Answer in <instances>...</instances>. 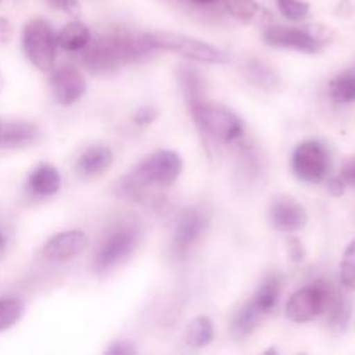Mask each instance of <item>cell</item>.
<instances>
[{
	"mask_svg": "<svg viewBox=\"0 0 355 355\" xmlns=\"http://www.w3.org/2000/svg\"><path fill=\"white\" fill-rule=\"evenodd\" d=\"M137 246V231L130 225H121V227L111 231L103 243L99 245L94 259V269L97 272L111 269L118 266L121 260L127 259Z\"/></svg>",
	"mask_w": 355,
	"mask_h": 355,
	"instance_id": "cell-7",
	"label": "cell"
},
{
	"mask_svg": "<svg viewBox=\"0 0 355 355\" xmlns=\"http://www.w3.org/2000/svg\"><path fill=\"white\" fill-rule=\"evenodd\" d=\"M159 111L155 106H142L141 110H137V113L134 114V123L135 125H151L153 121L158 120Z\"/></svg>",
	"mask_w": 355,
	"mask_h": 355,
	"instance_id": "cell-29",
	"label": "cell"
},
{
	"mask_svg": "<svg viewBox=\"0 0 355 355\" xmlns=\"http://www.w3.org/2000/svg\"><path fill=\"white\" fill-rule=\"evenodd\" d=\"M0 2H2V0H0Z\"/></svg>",
	"mask_w": 355,
	"mask_h": 355,
	"instance_id": "cell-37",
	"label": "cell"
},
{
	"mask_svg": "<svg viewBox=\"0 0 355 355\" xmlns=\"http://www.w3.org/2000/svg\"><path fill=\"white\" fill-rule=\"evenodd\" d=\"M345 182H343L342 177H333V179H329L328 182V191L331 196H343V193H345Z\"/></svg>",
	"mask_w": 355,
	"mask_h": 355,
	"instance_id": "cell-33",
	"label": "cell"
},
{
	"mask_svg": "<svg viewBox=\"0 0 355 355\" xmlns=\"http://www.w3.org/2000/svg\"><path fill=\"white\" fill-rule=\"evenodd\" d=\"M179 83L182 89L187 104L205 99L203 76L193 68H182L179 71Z\"/></svg>",
	"mask_w": 355,
	"mask_h": 355,
	"instance_id": "cell-23",
	"label": "cell"
},
{
	"mask_svg": "<svg viewBox=\"0 0 355 355\" xmlns=\"http://www.w3.org/2000/svg\"><path fill=\"white\" fill-rule=\"evenodd\" d=\"M340 177L343 179L345 186L354 187L355 189V156H350L342 166V172H340Z\"/></svg>",
	"mask_w": 355,
	"mask_h": 355,
	"instance_id": "cell-31",
	"label": "cell"
},
{
	"mask_svg": "<svg viewBox=\"0 0 355 355\" xmlns=\"http://www.w3.org/2000/svg\"><path fill=\"white\" fill-rule=\"evenodd\" d=\"M3 245H6V238H3V234L0 232V250L3 248Z\"/></svg>",
	"mask_w": 355,
	"mask_h": 355,
	"instance_id": "cell-36",
	"label": "cell"
},
{
	"mask_svg": "<svg viewBox=\"0 0 355 355\" xmlns=\"http://www.w3.org/2000/svg\"><path fill=\"white\" fill-rule=\"evenodd\" d=\"M326 311H329V329L335 335H340V333L345 331L350 322V318H352V309H350V304L347 302V298L336 293Z\"/></svg>",
	"mask_w": 355,
	"mask_h": 355,
	"instance_id": "cell-21",
	"label": "cell"
},
{
	"mask_svg": "<svg viewBox=\"0 0 355 355\" xmlns=\"http://www.w3.org/2000/svg\"><path fill=\"white\" fill-rule=\"evenodd\" d=\"M263 42L270 47L277 49H293L298 52L314 54L321 49V40L309 31L293 26H279V24H269L263 30Z\"/></svg>",
	"mask_w": 355,
	"mask_h": 355,
	"instance_id": "cell-8",
	"label": "cell"
},
{
	"mask_svg": "<svg viewBox=\"0 0 355 355\" xmlns=\"http://www.w3.org/2000/svg\"><path fill=\"white\" fill-rule=\"evenodd\" d=\"M281 298V277L277 274H270L260 283L255 295L250 300L260 309L263 315H270L276 312Z\"/></svg>",
	"mask_w": 355,
	"mask_h": 355,
	"instance_id": "cell-16",
	"label": "cell"
},
{
	"mask_svg": "<svg viewBox=\"0 0 355 355\" xmlns=\"http://www.w3.org/2000/svg\"><path fill=\"white\" fill-rule=\"evenodd\" d=\"M12 37V26H10L7 17H0V45H6Z\"/></svg>",
	"mask_w": 355,
	"mask_h": 355,
	"instance_id": "cell-34",
	"label": "cell"
},
{
	"mask_svg": "<svg viewBox=\"0 0 355 355\" xmlns=\"http://www.w3.org/2000/svg\"><path fill=\"white\" fill-rule=\"evenodd\" d=\"M340 281L349 290H355V239L347 246L340 263Z\"/></svg>",
	"mask_w": 355,
	"mask_h": 355,
	"instance_id": "cell-26",
	"label": "cell"
},
{
	"mask_svg": "<svg viewBox=\"0 0 355 355\" xmlns=\"http://www.w3.org/2000/svg\"><path fill=\"white\" fill-rule=\"evenodd\" d=\"M182 158L173 151H156L142 159L127 173L128 180L139 189L146 191L151 186L170 187L182 173Z\"/></svg>",
	"mask_w": 355,
	"mask_h": 355,
	"instance_id": "cell-2",
	"label": "cell"
},
{
	"mask_svg": "<svg viewBox=\"0 0 355 355\" xmlns=\"http://www.w3.org/2000/svg\"><path fill=\"white\" fill-rule=\"evenodd\" d=\"M276 3L288 21H304L311 10V6L304 0H276Z\"/></svg>",
	"mask_w": 355,
	"mask_h": 355,
	"instance_id": "cell-27",
	"label": "cell"
},
{
	"mask_svg": "<svg viewBox=\"0 0 355 355\" xmlns=\"http://www.w3.org/2000/svg\"><path fill=\"white\" fill-rule=\"evenodd\" d=\"M266 318V315L260 312V309L253 304L252 300L246 302L241 309L236 314L234 322H232V331H234L236 336H248L257 326L260 324V321Z\"/></svg>",
	"mask_w": 355,
	"mask_h": 355,
	"instance_id": "cell-20",
	"label": "cell"
},
{
	"mask_svg": "<svg viewBox=\"0 0 355 355\" xmlns=\"http://www.w3.org/2000/svg\"><path fill=\"white\" fill-rule=\"evenodd\" d=\"M26 189L40 198L55 194L61 189V175H59L58 168L52 165H40L38 168H35L28 177Z\"/></svg>",
	"mask_w": 355,
	"mask_h": 355,
	"instance_id": "cell-14",
	"label": "cell"
},
{
	"mask_svg": "<svg viewBox=\"0 0 355 355\" xmlns=\"http://www.w3.org/2000/svg\"><path fill=\"white\" fill-rule=\"evenodd\" d=\"M52 96L62 106H71L82 99L87 92V82L75 66H62L52 73L51 80Z\"/></svg>",
	"mask_w": 355,
	"mask_h": 355,
	"instance_id": "cell-9",
	"label": "cell"
},
{
	"mask_svg": "<svg viewBox=\"0 0 355 355\" xmlns=\"http://www.w3.org/2000/svg\"><path fill=\"white\" fill-rule=\"evenodd\" d=\"M23 49L31 64L40 71H51L55 61L58 37L51 23L45 19H31L23 30Z\"/></svg>",
	"mask_w": 355,
	"mask_h": 355,
	"instance_id": "cell-4",
	"label": "cell"
},
{
	"mask_svg": "<svg viewBox=\"0 0 355 355\" xmlns=\"http://www.w3.org/2000/svg\"><path fill=\"white\" fill-rule=\"evenodd\" d=\"M155 51H170L182 58L198 62H208V64H224L229 61V55L220 49L207 44V42L196 40V38L184 37L179 33L170 31H158V33H148Z\"/></svg>",
	"mask_w": 355,
	"mask_h": 355,
	"instance_id": "cell-3",
	"label": "cell"
},
{
	"mask_svg": "<svg viewBox=\"0 0 355 355\" xmlns=\"http://www.w3.org/2000/svg\"><path fill=\"white\" fill-rule=\"evenodd\" d=\"M208 225V215L203 208H191L184 211L173 232V252L184 257L198 241Z\"/></svg>",
	"mask_w": 355,
	"mask_h": 355,
	"instance_id": "cell-10",
	"label": "cell"
},
{
	"mask_svg": "<svg viewBox=\"0 0 355 355\" xmlns=\"http://www.w3.org/2000/svg\"><path fill=\"white\" fill-rule=\"evenodd\" d=\"M187 107H189V113L194 118L198 128L214 141L231 144V142L238 141L245 132L243 121L227 107L211 104L207 99L189 103Z\"/></svg>",
	"mask_w": 355,
	"mask_h": 355,
	"instance_id": "cell-1",
	"label": "cell"
},
{
	"mask_svg": "<svg viewBox=\"0 0 355 355\" xmlns=\"http://www.w3.org/2000/svg\"><path fill=\"white\" fill-rule=\"evenodd\" d=\"M52 9L62 10V12L69 14V16H78L80 14V3L78 0H45Z\"/></svg>",
	"mask_w": 355,
	"mask_h": 355,
	"instance_id": "cell-30",
	"label": "cell"
},
{
	"mask_svg": "<svg viewBox=\"0 0 355 355\" xmlns=\"http://www.w3.org/2000/svg\"><path fill=\"white\" fill-rule=\"evenodd\" d=\"M111 163H113V151L110 148H106V146H92V148L85 149L83 155L78 158L76 172H78V175L85 177V179H92V177L106 172Z\"/></svg>",
	"mask_w": 355,
	"mask_h": 355,
	"instance_id": "cell-13",
	"label": "cell"
},
{
	"mask_svg": "<svg viewBox=\"0 0 355 355\" xmlns=\"http://www.w3.org/2000/svg\"><path fill=\"white\" fill-rule=\"evenodd\" d=\"M24 311L23 302L17 298H2L0 300V333L12 328L21 319Z\"/></svg>",
	"mask_w": 355,
	"mask_h": 355,
	"instance_id": "cell-25",
	"label": "cell"
},
{
	"mask_svg": "<svg viewBox=\"0 0 355 355\" xmlns=\"http://www.w3.org/2000/svg\"><path fill=\"white\" fill-rule=\"evenodd\" d=\"M191 349H203L214 340V322L207 315H200L189 322L184 336Z\"/></svg>",
	"mask_w": 355,
	"mask_h": 355,
	"instance_id": "cell-19",
	"label": "cell"
},
{
	"mask_svg": "<svg viewBox=\"0 0 355 355\" xmlns=\"http://www.w3.org/2000/svg\"><path fill=\"white\" fill-rule=\"evenodd\" d=\"M295 175L309 184H319L326 179L331 166V156L319 141H305L297 146L291 158Z\"/></svg>",
	"mask_w": 355,
	"mask_h": 355,
	"instance_id": "cell-6",
	"label": "cell"
},
{
	"mask_svg": "<svg viewBox=\"0 0 355 355\" xmlns=\"http://www.w3.org/2000/svg\"><path fill=\"white\" fill-rule=\"evenodd\" d=\"M269 218L272 227L279 232L300 231L309 222L305 208L288 196H279L270 203Z\"/></svg>",
	"mask_w": 355,
	"mask_h": 355,
	"instance_id": "cell-11",
	"label": "cell"
},
{
	"mask_svg": "<svg viewBox=\"0 0 355 355\" xmlns=\"http://www.w3.org/2000/svg\"><path fill=\"white\" fill-rule=\"evenodd\" d=\"M286 253L291 262H302L305 259V248L302 239H298L297 236H290L286 241Z\"/></svg>",
	"mask_w": 355,
	"mask_h": 355,
	"instance_id": "cell-28",
	"label": "cell"
},
{
	"mask_svg": "<svg viewBox=\"0 0 355 355\" xmlns=\"http://www.w3.org/2000/svg\"><path fill=\"white\" fill-rule=\"evenodd\" d=\"M37 127L31 123H3L0 125V148L17 149L26 148L37 139Z\"/></svg>",
	"mask_w": 355,
	"mask_h": 355,
	"instance_id": "cell-15",
	"label": "cell"
},
{
	"mask_svg": "<svg viewBox=\"0 0 355 355\" xmlns=\"http://www.w3.org/2000/svg\"><path fill=\"white\" fill-rule=\"evenodd\" d=\"M245 75L248 78V82H252L259 89L274 90L279 85V76H277V73L263 61H259V59H252V61L246 62Z\"/></svg>",
	"mask_w": 355,
	"mask_h": 355,
	"instance_id": "cell-18",
	"label": "cell"
},
{
	"mask_svg": "<svg viewBox=\"0 0 355 355\" xmlns=\"http://www.w3.org/2000/svg\"><path fill=\"white\" fill-rule=\"evenodd\" d=\"M222 2L234 19L245 24L255 21L263 12V7H260L255 0H222Z\"/></svg>",
	"mask_w": 355,
	"mask_h": 355,
	"instance_id": "cell-24",
	"label": "cell"
},
{
	"mask_svg": "<svg viewBox=\"0 0 355 355\" xmlns=\"http://www.w3.org/2000/svg\"><path fill=\"white\" fill-rule=\"evenodd\" d=\"M189 2L200 3V6H214V3L220 2V0H189Z\"/></svg>",
	"mask_w": 355,
	"mask_h": 355,
	"instance_id": "cell-35",
	"label": "cell"
},
{
	"mask_svg": "<svg viewBox=\"0 0 355 355\" xmlns=\"http://www.w3.org/2000/svg\"><path fill=\"white\" fill-rule=\"evenodd\" d=\"M87 245H89V238L85 232L73 229V231L59 232L54 238L49 239L44 245L42 255L47 260L62 262V260H69L80 255L87 248Z\"/></svg>",
	"mask_w": 355,
	"mask_h": 355,
	"instance_id": "cell-12",
	"label": "cell"
},
{
	"mask_svg": "<svg viewBox=\"0 0 355 355\" xmlns=\"http://www.w3.org/2000/svg\"><path fill=\"white\" fill-rule=\"evenodd\" d=\"M335 295L336 291L326 281H318L311 286L300 288L288 300L286 318L298 324L314 321L328 309Z\"/></svg>",
	"mask_w": 355,
	"mask_h": 355,
	"instance_id": "cell-5",
	"label": "cell"
},
{
	"mask_svg": "<svg viewBox=\"0 0 355 355\" xmlns=\"http://www.w3.org/2000/svg\"><path fill=\"white\" fill-rule=\"evenodd\" d=\"M329 94L336 104H350L355 101V71H343L329 83Z\"/></svg>",
	"mask_w": 355,
	"mask_h": 355,
	"instance_id": "cell-22",
	"label": "cell"
},
{
	"mask_svg": "<svg viewBox=\"0 0 355 355\" xmlns=\"http://www.w3.org/2000/svg\"><path fill=\"white\" fill-rule=\"evenodd\" d=\"M55 37H58V47L68 52H80L92 42L90 30L80 21H73L62 26Z\"/></svg>",
	"mask_w": 355,
	"mask_h": 355,
	"instance_id": "cell-17",
	"label": "cell"
},
{
	"mask_svg": "<svg viewBox=\"0 0 355 355\" xmlns=\"http://www.w3.org/2000/svg\"><path fill=\"white\" fill-rule=\"evenodd\" d=\"M135 352H137V349L130 342H116L110 349H106V354L111 355H132Z\"/></svg>",
	"mask_w": 355,
	"mask_h": 355,
	"instance_id": "cell-32",
	"label": "cell"
}]
</instances>
